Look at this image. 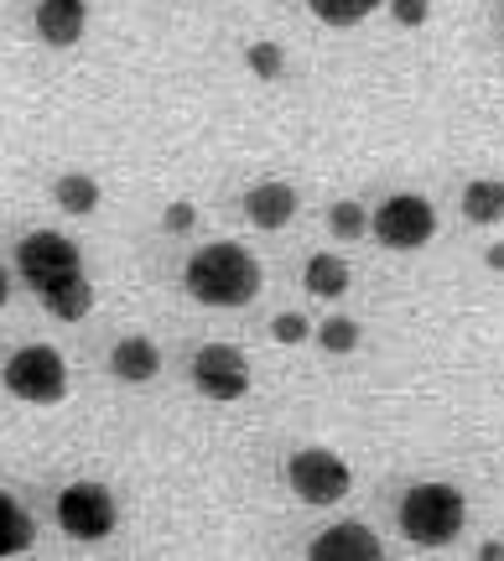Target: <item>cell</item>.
<instances>
[{"mask_svg":"<svg viewBox=\"0 0 504 561\" xmlns=\"http://www.w3.org/2000/svg\"><path fill=\"white\" fill-rule=\"evenodd\" d=\"M110 369H115V380H125V385H146V380H157L162 354H157L151 339H121L115 354H110Z\"/></svg>","mask_w":504,"mask_h":561,"instance_id":"7c38bea8","label":"cell"},{"mask_svg":"<svg viewBox=\"0 0 504 561\" xmlns=\"http://www.w3.org/2000/svg\"><path fill=\"white\" fill-rule=\"evenodd\" d=\"M369 229H375V240L385 250H422L437 234V208L426 198H416V193H396V198H385L375 208Z\"/></svg>","mask_w":504,"mask_h":561,"instance_id":"8992f818","label":"cell"},{"mask_svg":"<svg viewBox=\"0 0 504 561\" xmlns=\"http://www.w3.org/2000/svg\"><path fill=\"white\" fill-rule=\"evenodd\" d=\"M58 525L73 541H104L115 530V500L100 483H73L58 494Z\"/></svg>","mask_w":504,"mask_h":561,"instance_id":"52a82bcc","label":"cell"},{"mask_svg":"<svg viewBox=\"0 0 504 561\" xmlns=\"http://www.w3.org/2000/svg\"><path fill=\"white\" fill-rule=\"evenodd\" d=\"M328 229H333L339 240H364V234H369V214H364V203H354V198L333 203V208H328Z\"/></svg>","mask_w":504,"mask_h":561,"instance_id":"e0dca14e","label":"cell"},{"mask_svg":"<svg viewBox=\"0 0 504 561\" xmlns=\"http://www.w3.org/2000/svg\"><path fill=\"white\" fill-rule=\"evenodd\" d=\"M5 390L32 405H58L62 396H68V364H62L58 348L32 343V348L11 354V364H5Z\"/></svg>","mask_w":504,"mask_h":561,"instance_id":"277c9868","label":"cell"},{"mask_svg":"<svg viewBox=\"0 0 504 561\" xmlns=\"http://www.w3.org/2000/svg\"><path fill=\"white\" fill-rule=\"evenodd\" d=\"M318 339H323L328 354H354V348H359V322L354 318H328Z\"/></svg>","mask_w":504,"mask_h":561,"instance_id":"d6986e66","label":"cell"},{"mask_svg":"<svg viewBox=\"0 0 504 561\" xmlns=\"http://www.w3.org/2000/svg\"><path fill=\"white\" fill-rule=\"evenodd\" d=\"M468 520V504L453 483H416L401 500V530L416 546H447Z\"/></svg>","mask_w":504,"mask_h":561,"instance_id":"3957f363","label":"cell"},{"mask_svg":"<svg viewBox=\"0 0 504 561\" xmlns=\"http://www.w3.org/2000/svg\"><path fill=\"white\" fill-rule=\"evenodd\" d=\"M375 5H380V0H312V11L323 21H333V26H354V21H364Z\"/></svg>","mask_w":504,"mask_h":561,"instance_id":"ac0fdd59","label":"cell"},{"mask_svg":"<svg viewBox=\"0 0 504 561\" xmlns=\"http://www.w3.org/2000/svg\"><path fill=\"white\" fill-rule=\"evenodd\" d=\"M32 546V515L11 494H0V557H21Z\"/></svg>","mask_w":504,"mask_h":561,"instance_id":"2e32d148","label":"cell"},{"mask_svg":"<svg viewBox=\"0 0 504 561\" xmlns=\"http://www.w3.org/2000/svg\"><path fill=\"white\" fill-rule=\"evenodd\" d=\"M463 219L468 224H500L504 219V182L479 178L463 187Z\"/></svg>","mask_w":504,"mask_h":561,"instance_id":"4fadbf2b","label":"cell"},{"mask_svg":"<svg viewBox=\"0 0 504 561\" xmlns=\"http://www.w3.org/2000/svg\"><path fill=\"white\" fill-rule=\"evenodd\" d=\"M162 224H167V229H172V234H187V229L198 224V208H193V203H167Z\"/></svg>","mask_w":504,"mask_h":561,"instance_id":"7402d4cb","label":"cell"},{"mask_svg":"<svg viewBox=\"0 0 504 561\" xmlns=\"http://www.w3.org/2000/svg\"><path fill=\"white\" fill-rule=\"evenodd\" d=\"M302 280H307V291H312V297L333 301V297L348 291V265H343L339 255H312L307 271H302Z\"/></svg>","mask_w":504,"mask_h":561,"instance_id":"9a60e30c","label":"cell"},{"mask_svg":"<svg viewBox=\"0 0 504 561\" xmlns=\"http://www.w3.org/2000/svg\"><path fill=\"white\" fill-rule=\"evenodd\" d=\"M250 68H255L261 79H282L286 53H282V47H276V42H255V47H250Z\"/></svg>","mask_w":504,"mask_h":561,"instance_id":"ffe728a7","label":"cell"},{"mask_svg":"<svg viewBox=\"0 0 504 561\" xmlns=\"http://www.w3.org/2000/svg\"><path fill=\"white\" fill-rule=\"evenodd\" d=\"M390 16L401 26H422L426 21V0H390Z\"/></svg>","mask_w":504,"mask_h":561,"instance_id":"603a6c76","label":"cell"},{"mask_svg":"<svg viewBox=\"0 0 504 561\" xmlns=\"http://www.w3.org/2000/svg\"><path fill=\"white\" fill-rule=\"evenodd\" d=\"M484 261H489V271H504V240H500V244H489Z\"/></svg>","mask_w":504,"mask_h":561,"instance_id":"cb8c5ba5","label":"cell"},{"mask_svg":"<svg viewBox=\"0 0 504 561\" xmlns=\"http://www.w3.org/2000/svg\"><path fill=\"white\" fill-rule=\"evenodd\" d=\"M16 271L26 276V286L42 297V307L58 322H79L89 318L94 307V286H89V271H83V255L73 240H62L53 229L42 234H26L16 250Z\"/></svg>","mask_w":504,"mask_h":561,"instance_id":"6da1fadb","label":"cell"},{"mask_svg":"<svg viewBox=\"0 0 504 561\" xmlns=\"http://www.w3.org/2000/svg\"><path fill=\"white\" fill-rule=\"evenodd\" d=\"M307 333H312V328H307L302 312H282V318L271 322V339H276V343H302Z\"/></svg>","mask_w":504,"mask_h":561,"instance_id":"44dd1931","label":"cell"},{"mask_svg":"<svg viewBox=\"0 0 504 561\" xmlns=\"http://www.w3.org/2000/svg\"><path fill=\"white\" fill-rule=\"evenodd\" d=\"M244 214H250V224H261V229H286L291 214H297V187L291 182H255L244 193Z\"/></svg>","mask_w":504,"mask_h":561,"instance_id":"8fae6325","label":"cell"},{"mask_svg":"<svg viewBox=\"0 0 504 561\" xmlns=\"http://www.w3.org/2000/svg\"><path fill=\"white\" fill-rule=\"evenodd\" d=\"M286 483L302 504H339L348 489H354V473L339 453L328 447H307V453H291L286 458Z\"/></svg>","mask_w":504,"mask_h":561,"instance_id":"5b68a950","label":"cell"},{"mask_svg":"<svg viewBox=\"0 0 504 561\" xmlns=\"http://www.w3.org/2000/svg\"><path fill=\"white\" fill-rule=\"evenodd\" d=\"M5 297H11V276H5V265H0V307H5Z\"/></svg>","mask_w":504,"mask_h":561,"instance_id":"d4e9b609","label":"cell"},{"mask_svg":"<svg viewBox=\"0 0 504 561\" xmlns=\"http://www.w3.org/2000/svg\"><path fill=\"white\" fill-rule=\"evenodd\" d=\"M53 198H58L62 214L83 219V214H94V208H100V182L83 178V172H68V178L53 182Z\"/></svg>","mask_w":504,"mask_h":561,"instance_id":"5bb4252c","label":"cell"},{"mask_svg":"<svg viewBox=\"0 0 504 561\" xmlns=\"http://www.w3.org/2000/svg\"><path fill=\"white\" fill-rule=\"evenodd\" d=\"M89 26V5L83 0H37V37L47 47H73Z\"/></svg>","mask_w":504,"mask_h":561,"instance_id":"30bf717a","label":"cell"},{"mask_svg":"<svg viewBox=\"0 0 504 561\" xmlns=\"http://www.w3.org/2000/svg\"><path fill=\"white\" fill-rule=\"evenodd\" d=\"M187 291L203 307H244L261 297V261L244 244H208L187 261Z\"/></svg>","mask_w":504,"mask_h":561,"instance_id":"7a4b0ae2","label":"cell"},{"mask_svg":"<svg viewBox=\"0 0 504 561\" xmlns=\"http://www.w3.org/2000/svg\"><path fill=\"white\" fill-rule=\"evenodd\" d=\"M312 561H380L385 546L375 530H364V525H333V530H323L318 541H312V551H307Z\"/></svg>","mask_w":504,"mask_h":561,"instance_id":"9c48e42d","label":"cell"},{"mask_svg":"<svg viewBox=\"0 0 504 561\" xmlns=\"http://www.w3.org/2000/svg\"><path fill=\"white\" fill-rule=\"evenodd\" d=\"M193 385L208 401H240L250 390V359L234 343H203L198 359H193Z\"/></svg>","mask_w":504,"mask_h":561,"instance_id":"ba28073f","label":"cell"}]
</instances>
